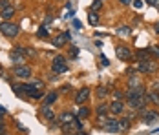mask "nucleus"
<instances>
[{
    "mask_svg": "<svg viewBox=\"0 0 159 135\" xmlns=\"http://www.w3.org/2000/svg\"><path fill=\"white\" fill-rule=\"evenodd\" d=\"M0 33L13 38V37H16V35L20 33V28H18L16 24H13V22H2V24H0Z\"/></svg>",
    "mask_w": 159,
    "mask_h": 135,
    "instance_id": "nucleus-1",
    "label": "nucleus"
},
{
    "mask_svg": "<svg viewBox=\"0 0 159 135\" xmlns=\"http://www.w3.org/2000/svg\"><path fill=\"white\" fill-rule=\"evenodd\" d=\"M137 70H139L141 73H156V70H157V64H156V62H152L150 59L139 60V64H137Z\"/></svg>",
    "mask_w": 159,
    "mask_h": 135,
    "instance_id": "nucleus-2",
    "label": "nucleus"
},
{
    "mask_svg": "<svg viewBox=\"0 0 159 135\" xmlns=\"http://www.w3.org/2000/svg\"><path fill=\"white\" fill-rule=\"evenodd\" d=\"M51 70H53V73H66L68 71V66H66V59L64 57H55L53 59V64H51Z\"/></svg>",
    "mask_w": 159,
    "mask_h": 135,
    "instance_id": "nucleus-3",
    "label": "nucleus"
},
{
    "mask_svg": "<svg viewBox=\"0 0 159 135\" xmlns=\"http://www.w3.org/2000/svg\"><path fill=\"white\" fill-rule=\"evenodd\" d=\"M144 104H146V95H143V97H132V99H128V106H130L132 110H143Z\"/></svg>",
    "mask_w": 159,
    "mask_h": 135,
    "instance_id": "nucleus-4",
    "label": "nucleus"
},
{
    "mask_svg": "<svg viewBox=\"0 0 159 135\" xmlns=\"http://www.w3.org/2000/svg\"><path fill=\"white\" fill-rule=\"evenodd\" d=\"M115 55H117L121 60H130L132 59V51H130V47H126V46H115Z\"/></svg>",
    "mask_w": 159,
    "mask_h": 135,
    "instance_id": "nucleus-5",
    "label": "nucleus"
},
{
    "mask_svg": "<svg viewBox=\"0 0 159 135\" xmlns=\"http://www.w3.org/2000/svg\"><path fill=\"white\" fill-rule=\"evenodd\" d=\"M13 73H15V77H18V79H28V77L31 75V71H30L28 66H15V68H13Z\"/></svg>",
    "mask_w": 159,
    "mask_h": 135,
    "instance_id": "nucleus-6",
    "label": "nucleus"
},
{
    "mask_svg": "<svg viewBox=\"0 0 159 135\" xmlns=\"http://www.w3.org/2000/svg\"><path fill=\"white\" fill-rule=\"evenodd\" d=\"M143 120L146 124H154L159 120V113L157 111H144L143 110Z\"/></svg>",
    "mask_w": 159,
    "mask_h": 135,
    "instance_id": "nucleus-7",
    "label": "nucleus"
},
{
    "mask_svg": "<svg viewBox=\"0 0 159 135\" xmlns=\"http://www.w3.org/2000/svg\"><path fill=\"white\" fill-rule=\"evenodd\" d=\"M70 38H71V35H70V33H61L57 38H53V46H55V47H62Z\"/></svg>",
    "mask_w": 159,
    "mask_h": 135,
    "instance_id": "nucleus-8",
    "label": "nucleus"
},
{
    "mask_svg": "<svg viewBox=\"0 0 159 135\" xmlns=\"http://www.w3.org/2000/svg\"><path fill=\"white\" fill-rule=\"evenodd\" d=\"M104 130L110 132V133H117V132H121V130H119V120L117 119H108V122L104 124Z\"/></svg>",
    "mask_w": 159,
    "mask_h": 135,
    "instance_id": "nucleus-9",
    "label": "nucleus"
},
{
    "mask_svg": "<svg viewBox=\"0 0 159 135\" xmlns=\"http://www.w3.org/2000/svg\"><path fill=\"white\" fill-rule=\"evenodd\" d=\"M9 59H11V62L15 64V66H22L24 62H26V57L22 55V53H18V51H11V55H9Z\"/></svg>",
    "mask_w": 159,
    "mask_h": 135,
    "instance_id": "nucleus-10",
    "label": "nucleus"
},
{
    "mask_svg": "<svg viewBox=\"0 0 159 135\" xmlns=\"http://www.w3.org/2000/svg\"><path fill=\"white\" fill-rule=\"evenodd\" d=\"M75 120H77V117H75L73 113H70V111H64V113L59 115V122H61V124H71V122H75Z\"/></svg>",
    "mask_w": 159,
    "mask_h": 135,
    "instance_id": "nucleus-11",
    "label": "nucleus"
},
{
    "mask_svg": "<svg viewBox=\"0 0 159 135\" xmlns=\"http://www.w3.org/2000/svg\"><path fill=\"white\" fill-rule=\"evenodd\" d=\"M128 99H132V97H143L144 95V88L143 86H134V88H130L128 90Z\"/></svg>",
    "mask_w": 159,
    "mask_h": 135,
    "instance_id": "nucleus-12",
    "label": "nucleus"
},
{
    "mask_svg": "<svg viewBox=\"0 0 159 135\" xmlns=\"http://www.w3.org/2000/svg\"><path fill=\"white\" fill-rule=\"evenodd\" d=\"M88 97H90V90H88V88H82V90H79L77 97H75V102H77V104H82V102H86Z\"/></svg>",
    "mask_w": 159,
    "mask_h": 135,
    "instance_id": "nucleus-13",
    "label": "nucleus"
},
{
    "mask_svg": "<svg viewBox=\"0 0 159 135\" xmlns=\"http://www.w3.org/2000/svg\"><path fill=\"white\" fill-rule=\"evenodd\" d=\"M108 110H110L111 113H115V115H119V113H123V110H125V106H123V102H121V101H113V102L110 104V108H108Z\"/></svg>",
    "mask_w": 159,
    "mask_h": 135,
    "instance_id": "nucleus-14",
    "label": "nucleus"
},
{
    "mask_svg": "<svg viewBox=\"0 0 159 135\" xmlns=\"http://www.w3.org/2000/svg\"><path fill=\"white\" fill-rule=\"evenodd\" d=\"M57 101V91H49L48 95L44 97V106H51Z\"/></svg>",
    "mask_w": 159,
    "mask_h": 135,
    "instance_id": "nucleus-15",
    "label": "nucleus"
},
{
    "mask_svg": "<svg viewBox=\"0 0 159 135\" xmlns=\"http://www.w3.org/2000/svg\"><path fill=\"white\" fill-rule=\"evenodd\" d=\"M40 111H42V117H44V119H48V120L55 119V113L51 111V108H49V106H42V110H40Z\"/></svg>",
    "mask_w": 159,
    "mask_h": 135,
    "instance_id": "nucleus-16",
    "label": "nucleus"
},
{
    "mask_svg": "<svg viewBox=\"0 0 159 135\" xmlns=\"http://www.w3.org/2000/svg\"><path fill=\"white\" fill-rule=\"evenodd\" d=\"M15 15V7H6L4 11H2V15H0V18H11V16Z\"/></svg>",
    "mask_w": 159,
    "mask_h": 135,
    "instance_id": "nucleus-17",
    "label": "nucleus"
},
{
    "mask_svg": "<svg viewBox=\"0 0 159 135\" xmlns=\"http://www.w3.org/2000/svg\"><path fill=\"white\" fill-rule=\"evenodd\" d=\"M128 128H130V119H119V130L126 132Z\"/></svg>",
    "mask_w": 159,
    "mask_h": 135,
    "instance_id": "nucleus-18",
    "label": "nucleus"
},
{
    "mask_svg": "<svg viewBox=\"0 0 159 135\" xmlns=\"http://www.w3.org/2000/svg\"><path fill=\"white\" fill-rule=\"evenodd\" d=\"M146 97H148L152 102L159 104V91H148V93H146Z\"/></svg>",
    "mask_w": 159,
    "mask_h": 135,
    "instance_id": "nucleus-19",
    "label": "nucleus"
},
{
    "mask_svg": "<svg viewBox=\"0 0 159 135\" xmlns=\"http://www.w3.org/2000/svg\"><path fill=\"white\" fill-rule=\"evenodd\" d=\"M95 95L99 97V99H104V97L108 95V90H106L104 86H99V88H97V91H95Z\"/></svg>",
    "mask_w": 159,
    "mask_h": 135,
    "instance_id": "nucleus-20",
    "label": "nucleus"
},
{
    "mask_svg": "<svg viewBox=\"0 0 159 135\" xmlns=\"http://www.w3.org/2000/svg\"><path fill=\"white\" fill-rule=\"evenodd\" d=\"M88 22H90L92 26H97V24H99V16H97V13H93V11H92V13L88 15Z\"/></svg>",
    "mask_w": 159,
    "mask_h": 135,
    "instance_id": "nucleus-21",
    "label": "nucleus"
},
{
    "mask_svg": "<svg viewBox=\"0 0 159 135\" xmlns=\"http://www.w3.org/2000/svg\"><path fill=\"white\" fill-rule=\"evenodd\" d=\"M37 35H39V37H40V38H48V28H44V26H40V28H39V31H37Z\"/></svg>",
    "mask_w": 159,
    "mask_h": 135,
    "instance_id": "nucleus-22",
    "label": "nucleus"
},
{
    "mask_svg": "<svg viewBox=\"0 0 159 135\" xmlns=\"http://www.w3.org/2000/svg\"><path fill=\"white\" fill-rule=\"evenodd\" d=\"M148 55H150L148 49H139V51H137V59L139 60H146L148 59Z\"/></svg>",
    "mask_w": 159,
    "mask_h": 135,
    "instance_id": "nucleus-23",
    "label": "nucleus"
},
{
    "mask_svg": "<svg viewBox=\"0 0 159 135\" xmlns=\"http://www.w3.org/2000/svg\"><path fill=\"white\" fill-rule=\"evenodd\" d=\"M95 110H97L99 115H106V111H108V104H99Z\"/></svg>",
    "mask_w": 159,
    "mask_h": 135,
    "instance_id": "nucleus-24",
    "label": "nucleus"
},
{
    "mask_svg": "<svg viewBox=\"0 0 159 135\" xmlns=\"http://www.w3.org/2000/svg\"><path fill=\"white\" fill-rule=\"evenodd\" d=\"M88 115H90V110H88V108H80L79 117H77V119H79V120H82V119H86Z\"/></svg>",
    "mask_w": 159,
    "mask_h": 135,
    "instance_id": "nucleus-25",
    "label": "nucleus"
},
{
    "mask_svg": "<svg viewBox=\"0 0 159 135\" xmlns=\"http://www.w3.org/2000/svg\"><path fill=\"white\" fill-rule=\"evenodd\" d=\"M30 97L35 99V101H39V99H42V97H46V95H44V91H31V93H30Z\"/></svg>",
    "mask_w": 159,
    "mask_h": 135,
    "instance_id": "nucleus-26",
    "label": "nucleus"
},
{
    "mask_svg": "<svg viewBox=\"0 0 159 135\" xmlns=\"http://www.w3.org/2000/svg\"><path fill=\"white\" fill-rule=\"evenodd\" d=\"M117 33H119V35H130L132 29H130L128 26H121V28H117Z\"/></svg>",
    "mask_w": 159,
    "mask_h": 135,
    "instance_id": "nucleus-27",
    "label": "nucleus"
},
{
    "mask_svg": "<svg viewBox=\"0 0 159 135\" xmlns=\"http://www.w3.org/2000/svg\"><path fill=\"white\" fill-rule=\"evenodd\" d=\"M101 7H102V0H95V2L92 4V11H93V13H95V11H99Z\"/></svg>",
    "mask_w": 159,
    "mask_h": 135,
    "instance_id": "nucleus-28",
    "label": "nucleus"
},
{
    "mask_svg": "<svg viewBox=\"0 0 159 135\" xmlns=\"http://www.w3.org/2000/svg\"><path fill=\"white\" fill-rule=\"evenodd\" d=\"M148 53H150L152 57L159 59V47H148Z\"/></svg>",
    "mask_w": 159,
    "mask_h": 135,
    "instance_id": "nucleus-29",
    "label": "nucleus"
},
{
    "mask_svg": "<svg viewBox=\"0 0 159 135\" xmlns=\"http://www.w3.org/2000/svg\"><path fill=\"white\" fill-rule=\"evenodd\" d=\"M113 101H123V93L121 91H113Z\"/></svg>",
    "mask_w": 159,
    "mask_h": 135,
    "instance_id": "nucleus-30",
    "label": "nucleus"
},
{
    "mask_svg": "<svg viewBox=\"0 0 159 135\" xmlns=\"http://www.w3.org/2000/svg\"><path fill=\"white\" fill-rule=\"evenodd\" d=\"M6 7H9V0H0V9L4 11Z\"/></svg>",
    "mask_w": 159,
    "mask_h": 135,
    "instance_id": "nucleus-31",
    "label": "nucleus"
},
{
    "mask_svg": "<svg viewBox=\"0 0 159 135\" xmlns=\"http://www.w3.org/2000/svg\"><path fill=\"white\" fill-rule=\"evenodd\" d=\"M143 6H144L143 0H134V7H135V9H141Z\"/></svg>",
    "mask_w": 159,
    "mask_h": 135,
    "instance_id": "nucleus-32",
    "label": "nucleus"
},
{
    "mask_svg": "<svg viewBox=\"0 0 159 135\" xmlns=\"http://www.w3.org/2000/svg\"><path fill=\"white\" fill-rule=\"evenodd\" d=\"M70 55H71V57H77V55H79V49H77V47L70 49Z\"/></svg>",
    "mask_w": 159,
    "mask_h": 135,
    "instance_id": "nucleus-33",
    "label": "nucleus"
},
{
    "mask_svg": "<svg viewBox=\"0 0 159 135\" xmlns=\"http://www.w3.org/2000/svg\"><path fill=\"white\" fill-rule=\"evenodd\" d=\"M101 60H102V66H108V64H110V62H108V59H106V57H104V55H102V57H101Z\"/></svg>",
    "mask_w": 159,
    "mask_h": 135,
    "instance_id": "nucleus-34",
    "label": "nucleus"
},
{
    "mask_svg": "<svg viewBox=\"0 0 159 135\" xmlns=\"http://www.w3.org/2000/svg\"><path fill=\"white\" fill-rule=\"evenodd\" d=\"M152 6H156V7H159V0H148Z\"/></svg>",
    "mask_w": 159,
    "mask_h": 135,
    "instance_id": "nucleus-35",
    "label": "nucleus"
},
{
    "mask_svg": "<svg viewBox=\"0 0 159 135\" xmlns=\"http://www.w3.org/2000/svg\"><path fill=\"white\" fill-rule=\"evenodd\" d=\"M73 26H75V28L79 29V28H80V22H79V20H73Z\"/></svg>",
    "mask_w": 159,
    "mask_h": 135,
    "instance_id": "nucleus-36",
    "label": "nucleus"
},
{
    "mask_svg": "<svg viewBox=\"0 0 159 135\" xmlns=\"http://www.w3.org/2000/svg\"><path fill=\"white\" fill-rule=\"evenodd\" d=\"M119 2H121V4H125V6H128V4H130L132 0H119Z\"/></svg>",
    "mask_w": 159,
    "mask_h": 135,
    "instance_id": "nucleus-37",
    "label": "nucleus"
},
{
    "mask_svg": "<svg viewBox=\"0 0 159 135\" xmlns=\"http://www.w3.org/2000/svg\"><path fill=\"white\" fill-rule=\"evenodd\" d=\"M0 133H6V132H4V126H0Z\"/></svg>",
    "mask_w": 159,
    "mask_h": 135,
    "instance_id": "nucleus-38",
    "label": "nucleus"
},
{
    "mask_svg": "<svg viewBox=\"0 0 159 135\" xmlns=\"http://www.w3.org/2000/svg\"><path fill=\"white\" fill-rule=\"evenodd\" d=\"M156 33H159V24H156Z\"/></svg>",
    "mask_w": 159,
    "mask_h": 135,
    "instance_id": "nucleus-39",
    "label": "nucleus"
},
{
    "mask_svg": "<svg viewBox=\"0 0 159 135\" xmlns=\"http://www.w3.org/2000/svg\"><path fill=\"white\" fill-rule=\"evenodd\" d=\"M0 126H4V122H2V115H0Z\"/></svg>",
    "mask_w": 159,
    "mask_h": 135,
    "instance_id": "nucleus-40",
    "label": "nucleus"
},
{
    "mask_svg": "<svg viewBox=\"0 0 159 135\" xmlns=\"http://www.w3.org/2000/svg\"><path fill=\"white\" fill-rule=\"evenodd\" d=\"M77 135H88V133H84V132H79V133H77Z\"/></svg>",
    "mask_w": 159,
    "mask_h": 135,
    "instance_id": "nucleus-41",
    "label": "nucleus"
},
{
    "mask_svg": "<svg viewBox=\"0 0 159 135\" xmlns=\"http://www.w3.org/2000/svg\"><path fill=\"white\" fill-rule=\"evenodd\" d=\"M156 88H157V91H159V82H157V84H156Z\"/></svg>",
    "mask_w": 159,
    "mask_h": 135,
    "instance_id": "nucleus-42",
    "label": "nucleus"
},
{
    "mask_svg": "<svg viewBox=\"0 0 159 135\" xmlns=\"http://www.w3.org/2000/svg\"><path fill=\"white\" fill-rule=\"evenodd\" d=\"M0 135H7V133H0Z\"/></svg>",
    "mask_w": 159,
    "mask_h": 135,
    "instance_id": "nucleus-43",
    "label": "nucleus"
},
{
    "mask_svg": "<svg viewBox=\"0 0 159 135\" xmlns=\"http://www.w3.org/2000/svg\"><path fill=\"white\" fill-rule=\"evenodd\" d=\"M0 73H2V68H0Z\"/></svg>",
    "mask_w": 159,
    "mask_h": 135,
    "instance_id": "nucleus-44",
    "label": "nucleus"
},
{
    "mask_svg": "<svg viewBox=\"0 0 159 135\" xmlns=\"http://www.w3.org/2000/svg\"><path fill=\"white\" fill-rule=\"evenodd\" d=\"M0 24H2V22H0Z\"/></svg>",
    "mask_w": 159,
    "mask_h": 135,
    "instance_id": "nucleus-45",
    "label": "nucleus"
}]
</instances>
